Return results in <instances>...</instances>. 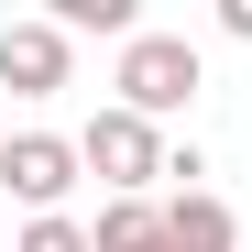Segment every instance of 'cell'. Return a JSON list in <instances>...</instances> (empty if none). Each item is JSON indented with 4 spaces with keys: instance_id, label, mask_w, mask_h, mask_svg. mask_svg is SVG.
<instances>
[{
    "instance_id": "1",
    "label": "cell",
    "mask_w": 252,
    "mask_h": 252,
    "mask_svg": "<svg viewBox=\"0 0 252 252\" xmlns=\"http://www.w3.org/2000/svg\"><path fill=\"white\" fill-rule=\"evenodd\" d=\"M121 110H143V121H164V110H187L197 88H208V66H197V44L187 33H132L121 44Z\"/></svg>"
},
{
    "instance_id": "9",
    "label": "cell",
    "mask_w": 252,
    "mask_h": 252,
    "mask_svg": "<svg viewBox=\"0 0 252 252\" xmlns=\"http://www.w3.org/2000/svg\"><path fill=\"white\" fill-rule=\"evenodd\" d=\"M220 33H230V44H252V0H220Z\"/></svg>"
},
{
    "instance_id": "5",
    "label": "cell",
    "mask_w": 252,
    "mask_h": 252,
    "mask_svg": "<svg viewBox=\"0 0 252 252\" xmlns=\"http://www.w3.org/2000/svg\"><path fill=\"white\" fill-rule=\"evenodd\" d=\"M164 241H176V252H241V220L208 187H176V197H164Z\"/></svg>"
},
{
    "instance_id": "3",
    "label": "cell",
    "mask_w": 252,
    "mask_h": 252,
    "mask_svg": "<svg viewBox=\"0 0 252 252\" xmlns=\"http://www.w3.org/2000/svg\"><path fill=\"white\" fill-rule=\"evenodd\" d=\"M88 176L66 132H0V187H11L33 220H66V187Z\"/></svg>"
},
{
    "instance_id": "2",
    "label": "cell",
    "mask_w": 252,
    "mask_h": 252,
    "mask_svg": "<svg viewBox=\"0 0 252 252\" xmlns=\"http://www.w3.org/2000/svg\"><path fill=\"white\" fill-rule=\"evenodd\" d=\"M77 164H88V176H99L110 197H143V187H154L176 154H164V132H154L143 110H121V99H110V110L88 121V132H77Z\"/></svg>"
},
{
    "instance_id": "6",
    "label": "cell",
    "mask_w": 252,
    "mask_h": 252,
    "mask_svg": "<svg viewBox=\"0 0 252 252\" xmlns=\"http://www.w3.org/2000/svg\"><path fill=\"white\" fill-rule=\"evenodd\" d=\"M88 241H99V252H176V241H164V208H154V197H110Z\"/></svg>"
},
{
    "instance_id": "7",
    "label": "cell",
    "mask_w": 252,
    "mask_h": 252,
    "mask_svg": "<svg viewBox=\"0 0 252 252\" xmlns=\"http://www.w3.org/2000/svg\"><path fill=\"white\" fill-rule=\"evenodd\" d=\"M55 22H66V33H121V44L143 33V22H132V0H55Z\"/></svg>"
},
{
    "instance_id": "8",
    "label": "cell",
    "mask_w": 252,
    "mask_h": 252,
    "mask_svg": "<svg viewBox=\"0 0 252 252\" xmlns=\"http://www.w3.org/2000/svg\"><path fill=\"white\" fill-rule=\"evenodd\" d=\"M11 252H99V241L77 230V220H22V241H11Z\"/></svg>"
},
{
    "instance_id": "4",
    "label": "cell",
    "mask_w": 252,
    "mask_h": 252,
    "mask_svg": "<svg viewBox=\"0 0 252 252\" xmlns=\"http://www.w3.org/2000/svg\"><path fill=\"white\" fill-rule=\"evenodd\" d=\"M66 77H77L66 22H0V88H11V99H55Z\"/></svg>"
}]
</instances>
